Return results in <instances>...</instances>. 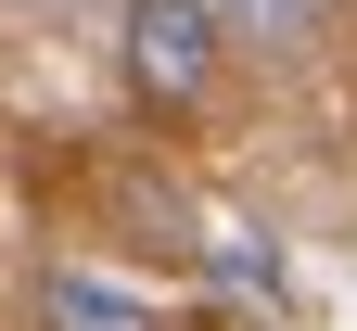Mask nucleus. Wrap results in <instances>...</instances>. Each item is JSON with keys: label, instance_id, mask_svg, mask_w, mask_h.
Wrapping results in <instances>:
<instances>
[{"label": "nucleus", "instance_id": "3", "mask_svg": "<svg viewBox=\"0 0 357 331\" xmlns=\"http://www.w3.org/2000/svg\"><path fill=\"white\" fill-rule=\"evenodd\" d=\"M319 13H332V0H243V38H268V52H306V38H319Z\"/></svg>", "mask_w": 357, "mask_h": 331}, {"label": "nucleus", "instance_id": "2", "mask_svg": "<svg viewBox=\"0 0 357 331\" xmlns=\"http://www.w3.org/2000/svg\"><path fill=\"white\" fill-rule=\"evenodd\" d=\"M38 331H178L153 293H128V280H102V268H52L38 280Z\"/></svg>", "mask_w": 357, "mask_h": 331}, {"label": "nucleus", "instance_id": "1", "mask_svg": "<svg viewBox=\"0 0 357 331\" xmlns=\"http://www.w3.org/2000/svg\"><path fill=\"white\" fill-rule=\"evenodd\" d=\"M217 64H230V38H217L204 0H128V89H141L153 115H192Z\"/></svg>", "mask_w": 357, "mask_h": 331}]
</instances>
